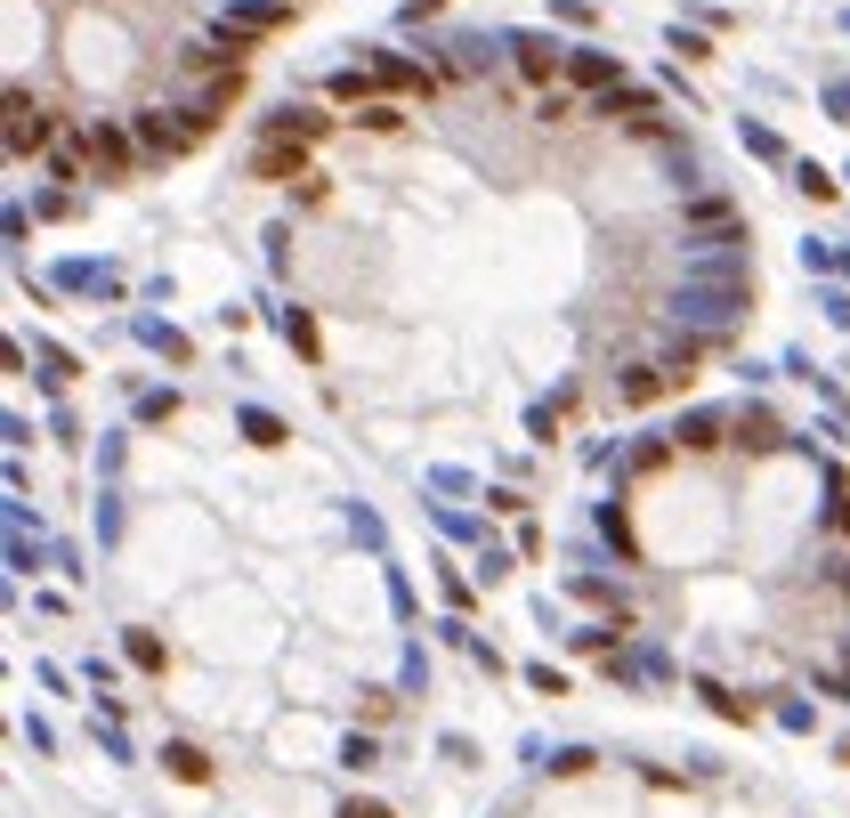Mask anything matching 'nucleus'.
Masks as SVG:
<instances>
[{
  "label": "nucleus",
  "mask_w": 850,
  "mask_h": 818,
  "mask_svg": "<svg viewBox=\"0 0 850 818\" xmlns=\"http://www.w3.org/2000/svg\"><path fill=\"white\" fill-rule=\"evenodd\" d=\"M276 16H284V9H227L219 33H227V41H236V33H276Z\"/></svg>",
  "instance_id": "6"
},
{
  "label": "nucleus",
  "mask_w": 850,
  "mask_h": 818,
  "mask_svg": "<svg viewBox=\"0 0 850 818\" xmlns=\"http://www.w3.org/2000/svg\"><path fill=\"white\" fill-rule=\"evenodd\" d=\"M510 49H518V66H527L535 81H551L559 66H567V49H559V41H510Z\"/></svg>",
  "instance_id": "5"
},
{
  "label": "nucleus",
  "mask_w": 850,
  "mask_h": 818,
  "mask_svg": "<svg viewBox=\"0 0 850 818\" xmlns=\"http://www.w3.org/2000/svg\"><path fill=\"white\" fill-rule=\"evenodd\" d=\"M9 147H16V154L49 147V106H33V97H9Z\"/></svg>",
  "instance_id": "3"
},
{
  "label": "nucleus",
  "mask_w": 850,
  "mask_h": 818,
  "mask_svg": "<svg viewBox=\"0 0 850 818\" xmlns=\"http://www.w3.org/2000/svg\"><path fill=\"white\" fill-rule=\"evenodd\" d=\"M195 130H203V114H186V122H171V114H138V147H147V154H179V147H195Z\"/></svg>",
  "instance_id": "2"
},
{
  "label": "nucleus",
  "mask_w": 850,
  "mask_h": 818,
  "mask_svg": "<svg viewBox=\"0 0 850 818\" xmlns=\"http://www.w3.org/2000/svg\"><path fill=\"white\" fill-rule=\"evenodd\" d=\"M162 762H171L179 779H203V753H195V746H171V753H162Z\"/></svg>",
  "instance_id": "7"
},
{
  "label": "nucleus",
  "mask_w": 850,
  "mask_h": 818,
  "mask_svg": "<svg viewBox=\"0 0 850 818\" xmlns=\"http://www.w3.org/2000/svg\"><path fill=\"white\" fill-rule=\"evenodd\" d=\"M341 818H389V810H381V803H348Z\"/></svg>",
  "instance_id": "8"
},
{
  "label": "nucleus",
  "mask_w": 850,
  "mask_h": 818,
  "mask_svg": "<svg viewBox=\"0 0 850 818\" xmlns=\"http://www.w3.org/2000/svg\"><path fill=\"white\" fill-rule=\"evenodd\" d=\"M737 309H745L737 284H689V292L673 300V316H689V324H730Z\"/></svg>",
  "instance_id": "1"
},
{
  "label": "nucleus",
  "mask_w": 850,
  "mask_h": 818,
  "mask_svg": "<svg viewBox=\"0 0 850 818\" xmlns=\"http://www.w3.org/2000/svg\"><path fill=\"white\" fill-rule=\"evenodd\" d=\"M81 147H90V162H97V171H130V138H122V130H90V138H81Z\"/></svg>",
  "instance_id": "4"
}]
</instances>
